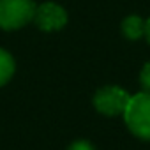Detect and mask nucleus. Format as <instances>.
<instances>
[{
	"mask_svg": "<svg viewBox=\"0 0 150 150\" xmlns=\"http://www.w3.org/2000/svg\"><path fill=\"white\" fill-rule=\"evenodd\" d=\"M124 118L134 136L150 141V92L131 96Z\"/></svg>",
	"mask_w": 150,
	"mask_h": 150,
	"instance_id": "obj_1",
	"label": "nucleus"
},
{
	"mask_svg": "<svg viewBox=\"0 0 150 150\" xmlns=\"http://www.w3.org/2000/svg\"><path fill=\"white\" fill-rule=\"evenodd\" d=\"M35 4L32 0H0V28L16 30L35 16Z\"/></svg>",
	"mask_w": 150,
	"mask_h": 150,
	"instance_id": "obj_2",
	"label": "nucleus"
},
{
	"mask_svg": "<svg viewBox=\"0 0 150 150\" xmlns=\"http://www.w3.org/2000/svg\"><path fill=\"white\" fill-rule=\"evenodd\" d=\"M131 101V96L122 90L120 87H104L101 90L96 92L94 96V106L99 113L106 115V117H117V115H124L127 104Z\"/></svg>",
	"mask_w": 150,
	"mask_h": 150,
	"instance_id": "obj_3",
	"label": "nucleus"
},
{
	"mask_svg": "<svg viewBox=\"0 0 150 150\" xmlns=\"http://www.w3.org/2000/svg\"><path fill=\"white\" fill-rule=\"evenodd\" d=\"M34 21L44 32L60 30L67 23V13L64 11V7H60L55 2H44L35 9Z\"/></svg>",
	"mask_w": 150,
	"mask_h": 150,
	"instance_id": "obj_4",
	"label": "nucleus"
},
{
	"mask_svg": "<svg viewBox=\"0 0 150 150\" xmlns=\"http://www.w3.org/2000/svg\"><path fill=\"white\" fill-rule=\"evenodd\" d=\"M122 32L127 39L136 41L145 35V21L139 16H127L122 23Z\"/></svg>",
	"mask_w": 150,
	"mask_h": 150,
	"instance_id": "obj_5",
	"label": "nucleus"
},
{
	"mask_svg": "<svg viewBox=\"0 0 150 150\" xmlns=\"http://www.w3.org/2000/svg\"><path fill=\"white\" fill-rule=\"evenodd\" d=\"M14 74V60L13 57L6 51L0 50V87L6 85Z\"/></svg>",
	"mask_w": 150,
	"mask_h": 150,
	"instance_id": "obj_6",
	"label": "nucleus"
},
{
	"mask_svg": "<svg viewBox=\"0 0 150 150\" xmlns=\"http://www.w3.org/2000/svg\"><path fill=\"white\" fill-rule=\"evenodd\" d=\"M139 81H141V87L145 88V92H150V62H146L145 67L141 69Z\"/></svg>",
	"mask_w": 150,
	"mask_h": 150,
	"instance_id": "obj_7",
	"label": "nucleus"
},
{
	"mask_svg": "<svg viewBox=\"0 0 150 150\" xmlns=\"http://www.w3.org/2000/svg\"><path fill=\"white\" fill-rule=\"evenodd\" d=\"M67 150H96L88 141H85V139H78V141H74Z\"/></svg>",
	"mask_w": 150,
	"mask_h": 150,
	"instance_id": "obj_8",
	"label": "nucleus"
},
{
	"mask_svg": "<svg viewBox=\"0 0 150 150\" xmlns=\"http://www.w3.org/2000/svg\"><path fill=\"white\" fill-rule=\"evenodd\" d=\"M145 37H146V41L150 42V18L145 21Z\"/></svg>",
	"mask_w": 150,
	"mask_h": 150,
	"instance_id": "obj_9",
	"label": "nucleus"
}]
</instances>
